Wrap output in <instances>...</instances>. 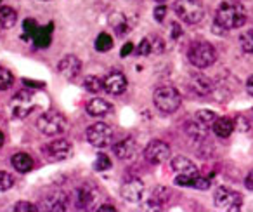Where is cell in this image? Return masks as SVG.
<instances>
[{"mask_svg": "<svg viewBox=\"0 0 253 212\" xmlns=\"http://www.w3.org/2000/svg\"><path fill=\"white\" fill-rule=\"evenodd\" d=\"M153 53V44L149 39H142L141 44H139L137 47V54L139 56H149V54Z\"/></svg>", "mask_w": 253, "mask_h": 212, "instance_id": "obj_31", "label": "cell"}, {"mask_svg": "<svg viewBox=\"0 0 253 212\" xmlns=\"http://www.w3.org/2000/svg\"><path fill=\"white\" fill-rule=\"evenodd\" d=\"M239 46L245 53L253 54V30H248V32L241 33L239 37Z\"/></svg>", "mask_w": 253, "mask_h": 212, "instance_id": "obj_24", "label": "cell"}, {"mask_svg": "<svg viewBox=\"0 0 253 212\" xmlns=\"http://www.w3.org/2000/svg\"><path fill=\"white\" fill-rule=\"evenodd\" d=\"M109 167H111V160H109V157L104 155V153H99L97 159H95V162H94V169L95 170H108Z\"/></svg>", "mask_w": 253, "mask_h": 212, "instance_id": "obj_29", "label": "cell"}, {"mask_svg": "<svg viewBox=\"0 0 253 212\" xmlns=\"http://www.w3.org/2000/svg\"><path fill=\"white\" fill-rule=\"evenodd\" d=\"M172 169L177 172V176H196V174H200L198 167L186 157H175L172 160Z\"/></svg>", "mask_w": 253, "mask_h": 212, "instance_id": "obj_15", "label": "cell"}, {"mask_svg": "<svg viewBox=\"0 0 253 212\" xmlns=\"http://www.w3.org/2000/svg\"><path fill=\"white\" fill-rule=\"evenodd\" d=\"M132 51H134V46H132L130 42H126L125 46L122 47V51H120V56H122V57H126L128 54L132 53Z\"/></svg>", "mask_w": 253, "mask_h": 212, "instance_id": "obj_34", "label": "cell"}, {"mask_svg": "<svg viewBox=\"0 0 253 212\" xmlns=\"http://www.w3.org/2000/svg\"><path fill=\"white\" fill-rule=\"evenodd\" d=\"M102 84H104L106 92H109L113 96H120L126 89V77L123 73H120V71H113L102 80Z\"/></svg>", "mask_w": 253, "mask_h": 212, "instance_id": "obj_13", "label": "cell"}, {"mask_svg": "<svg viewBox=\"0 0 253 212\" xmlns=\"http://www.w3.org/2000/svg\"><path fill=\"white\" fill-rule=\"evenodd\" d=\"M52 32H54V23H49V25H45V26H39L32 39L35 47H40V49L49 47L50 40H52Z\"/></svg>", "mask_w": 253, "mask_h": 212, "instance_id": "obj_16", "label": "cell"}, {"mask_svg": "<svg viewBox=\"0 0 253 212\" xmlns=\"http://www.w3.org/2000/svg\"><path fill=\"white\" fill-rule=\"evenodd\" d=\"M243 204V198L238 191L229 190V188H218L215 191V205L218 209H225V211H239Z\"/></svg>", "mask_w": 253, "mask_h": 212, "instance_id": "obj_7", "label": "cell"}, {"mask_svg": "<svg viewBox=\"0 0 253 212\" xmlns=\"http://www.w3.org/2000/svg\"><path fill=\"white\" fill-rule=\"evenodd\" d=\"M12 186H14V177L4 170H0V191H7Z\"/></svg>", "mask_w": 253, "mask_h": 212, "instance_id": "obj_28", "label": "cell"}, {"mask_svg": "<svg viewBox=\"0 0 253 212\" xmlns=\"http://www.w3.org/2000/svg\"><path fill=\"white\" fill-rule=\"evenodd\" d=\"M187 57H189V61L196 68H208L217 59V51L208 42H194L189 47Z\"/></svg>", "mask_w": 253, "mask_h": 212, "instance_id": "obj_2", "label": "cell"}, {"mask_svg": "<svg viewBox=\"0 0 253 212\" xmlns=\"http://www.w3.org/2000/svg\"><path fill=\"white\" fill-rule=\"evenodd\" d=\"M43 153L52 162H61V160L70 159L71 153H73V146L66 139H56V141H50L49 145H45Z\"/></svg>", "mask_w": 253, "mask_h": 212, "instance_id": "obj_9", "label": "cell"}, {"mask_svg": "<svg viewBox=\"0 0 253 212\" xmlns=\"http://www.w3.org/2000/svg\"><path fill=\"white\" fill-rule=\"evenodd\" d=\"M14 84V75L7 68H0V91H7Z\"/></svg>", "mask_w": 253, "mask_h": 212, "instance_id": "obj_26", "label": "cell"}, {"mask_svg": "<svg viewBox=\"0 0 253 212\" xmlns=\"http://www.w3.org/2000/svg\"><path fill=\"white\" fill-rule=\"evenodd\" d=\"M135 150H137V143L132 138H125L122 141H118L113 146V153L118 157L120 160H130L135 155Z\"/></svg>", "mask_w": 253, "mask_h": 212, "instance_id": "obj_14", "label": "cell"}, {"mask_svg": "<svg viewBox=\"0 0 253 212\" xmlns=\"http://www.w3.org/2000/svg\"><path fill=\"white\" fill-rule=\"evenodd\" d=\"M194 87H196L198 94H208L210 92V82L205 77H196L194 78Z\"/></svg>", "mask_w": 253, "mask_h": 212, "instance_id": "obj_30", "label": "cell"}, {"mask_svg": "<svg viewBox=\"0 0 253 212\" xmlns=\"http://www.w3.org/2000/svg\"><path fill=\"white\" fill-rule=\"evenodd\" d=\"M68 125V120L63 113L56 110L45 111L42 117L39 118V129L43 132L45 136H57L61 132H64Z\"/></svg>", "mask_w": 253, "mask_h": 212, "instance_id": "obj_5", "label": "cell"}, {"mask_svg": "<svg viewBox=\"0 0 253 212\" xmlns=\"http://www.w3.org/2000/svg\"><path fill=\"white\" fill-rule=\"evenodd\" d=\"M155 105L162 113H175L180 106V94L173 87H160L155 91Z\"/></svg>", "mask_w": 253, "mask_h": 212, "instance_id": "obj_3", "label": "cell"}, {"mask_svg": "<svg viewBox=\"0 0 253 212\" xmlns=\"http://www.w3.org/2000/svg\"><path fill=\"white\" fill-rule=\"evenodd\" d=\"M14 211L16 212H23V211H26V212H35L37 207L33 204H30V202H18V204L14 205Z\"/></svg>", "mask_w": 253, "mask_h": 212, "instance_id": "obj_32", "label": "cell"}, {"mask_svg": "<svg viewBox=\"0 0 253 212\" xmlns=\"http://www.w3.org/2000/svg\"><path fill=\"white\" fill-rule=\"evenodd\" d=\"M23 84L28 85V87H43L42 82H39V84H37L35 80H28V78H26V80H23Z\"/></svg>", "mask_w": 253, "mask_h": 212, "instance_id": "obj_36", "label": "cell"}, {"mask_svg": "<svg viewBox=\"0 0 253 212\" xmlns=\"http://www.w3.org/2000/svg\"><path fill=\"white\" fill-rule=\"evenodd\" d=\"M245 184H246V188H248L250 191H253V170L252 172L246 176V179H245Z\"/></svg>", "mask_w": 253, "mask_h": 212, "instance_id": "obj_35", "label": "cell"}, {"mask_svg": "<svg viewBox=\"0 0 253 212\" xmlns=\"http://www.w3.org/2000/svg\"><path fill=\"white\" fill-rule=\"evenodd\" d=\"M165 16H167V7H165V5H160V7L155 9L156 21H163V19H165Z\"/></svg>", "mask_w": 253, "mask_h": 212, "instance_id": "obj_33", "label": "cell"}, {"mask_svg": "<svg viewBox=\"0 0 253 212\" xmlns=\"http://www.w3.org/2000/svg\"><path fill=\"white\" fill-rule=\"evenodd\" d=\"M213 127V132L218 136V138H229L234 131V120L227 117H220V118H215V122L211 124Z\"/></svg>", "mask_w": 253, "mask_h": 212, "instance_id": "obj_18", "label": "cell"}, {"mask_svg": "<svg viewBox=\"0 0 253 212\" xmlns=\"http://www.w3.org/2000/svg\"><path fill=\"white\" fill-rule=\"evenodd\" d=\"M0 2H2V0H0Z\"/></svg>", "mask_w": 253, "mask_h": 212, "instance_id": "obj_42", "label": "cell"}, {"mask_svg": "<svg viewBox=\"0 0 253 212\" xmlns=\"http://www.w3.org/2000/svg\"><path fill=\"white\" fill-rule=\"evenodd\" d=\"M122 197L125 198L126 202H139L142 197H144V183L137 177H130L126 179L125 183L122 184Z\"/></svg>", "mask_w": 253, "mask_h": 212, "instance_id": "obj_11", "label": "cell"}, {"mask_svg": "<svg viewBox=\"0 0 253 212\" xmlns=\"http://www.w3.org/2000/svg\"><path fill=\"white\" fill-rule=\"evenodd\" d=\"M87 141L95 148H104L113 141V129L108 124H94L87 129Z\"/></svg>", "mask_w": 253, "mask_h": 212, "instance_id": "obj_6", "label": "cell"}, {"mask_svg": "<svg viewBox=\"0 0 253 212\" xmlns=\"http://www.w3.org/2000/svg\"><path fill=\"white\" fill-rule=\"evenodd\" d=\"M113 47V39L108 35V33H99L97 40H95V49L99 53H108Z\"/></svg>", "mask_w": 253, "mask_h": 212, "instance_id": "obj_23", "label": "cell"}, {"mask_svg": "<svg viewBox=\"0 0 253 212\" xmlns=\"http://www.w3.org/2000/svg\"><path fill=\"white\" fill-rule=\"evenodd\" d=\"M144 157L149 163H163L170 157V146L163 141H151L144 150Z\"/></svg>", "mask_w": 253, "mask_h": 212, "instance_id": "obj_10", "label": "cell"}, {"mask_svg": "<svg viewBox=\"0 0 253 212\" xmlns=\"http://www.w3.org/2000/svg\"><path fill=\"white\" fill-rule=\"evenodd\" d=\"M94 198H95L94 190H90L88 186L78 188L77 190V207L78 209H87L88 205L94 202Z\"/></svg>", "mask_w": 253, "mask_h": 212, "instance_id": "obj_20", "label": "cell"}, {"mask_svg": "<svg viewBox=\"0 0 253 212\" xmlns=\"http://www.w3.org/2000/svg\"><path fill=\"white\" fill-rule=\"evenodd\" d=\"M182 33V30H180L179 25H172V39H177V37Z\"/></svg>", "mask_w": 253, "mask_h": 212, "instance_id": "obj_37", "label": "cell"}, {"mask_svg": "<svg viewBox=\"0 0 253 212\" xmlns=\"http://www.w3.org/2000/svg\"><path fill=\"white\" fill-rule=\"evenodd\" d=\"M175 14L187 25H196L203 18V4L201 0H177L173 5Z\"/></svg>", "mask_w": 253, "mask_h": 212, "instance_id": "obj_4", "label": "cell"}, {"mask_svg": "<svg viewBox=\"0 0 253 212\" xmlns=\"http://www.w3.org/2000/svg\"><path fill=\"white\" fill-rule=\"evenodd\" d=\"M111 110H113V106L109 105L106 99L94 98L87 103V113L92 115V117H104V115H108Z\"/></svg>", "mask_w": 253, "mask_h": 212, "instance_id": "obj_17", "label": "cell"}, {"mask_svg": "<svg viewBox=\"0 0 253 212\" xmlns=\"http://www.w3.org/2000/svg\"><path fill=\"white\" fill-rule=\"evenodd\" d=\"M37 28H39V25L35 23V19H25V23H23V40H32Z\"/></svg>", "mask_w": 253, "mask_h": 212, "instance_id": "obj_27", "label": "cell"}, {"mask_svg": "<svg viewBox=\"0 0 253 212\" xmlns=\"http://www.w3.org/2000/svg\"><path fill=\"white\" fill-rule=\"evenodd\" d=\"M12 165H14V169L18 170V172L25 174V172H30L35 163H33L32 157L26 155V153H16V155L12 157Z\"/></svg>", "mask_w": 253, "mask_h": 212, "instance_id": "obj_19", "label": "cell"}, {"mask_svg": "<svg viewBox=\"0 0 253 212\" xmlns=\"http://www.w3.org/2000/svg\"><path fill=\"white\" fill-rule=\"evenodd\" d=\"M246 23V11L241 4L236 2H224L217 9L215 14V25L222 30H234Z\"/></svg>", "mask_w": 253, "mask_h": 212, "instance_id": "obj_1", "label": "cell"}, {"mask_svg": "<svg viewBox=\"0 0 253 212\" xmlns=\"http://www.w3.org/2000/svg\"><path fill=\"white\" fill-rule=\"evenodd\" d=\"M97 211H115V207L113 205H101Z\"/></svg>", "mask_w": 253, "mask_h": 212, "instance_id": "obj_39", "label": "cell"}, {"mask_svg": "<svg viewBox=\"0 0 253 212\" xmlns=\"http://www.w3.org/2000/svg\"><path fill=\"white\" fill-rule=\"evenodd\" d=\"M2 146H4V132L0 131V148H2Z\"/></svg>", "mask_w": 253, "mask_h": 212, "instance_id": "obj_40", "label": "cell"}, {"mask_svg": "<svg viewBox=\"0 0 253 212\" xmlns=\"http://www.w3.org/2000/svg\"><path fill=\"white\" fill-rule=\"evenodd\" d=\"M246 91H248L250 96H253V75L248 78V82H246Z\"/></svg>", "mask_w": 253, "mask_h": 212, "instance_id": "obj_38", "label": "cell"}, {"mask_svg": "<svg viewBox=\"0 0 253 212\" xmlns=\"http://www.w3.org/2000/svg\"><path fill=\"white\" fill-rule=\"evenodd\" d=\"M33 108H35V103H33V94L30 91L18 92L11 101V111L16 118H25L26 115L32 113Z\"/></svg>", "mask_w": 253, "mask_h": 212, "instance_id": "obj_8", "label": "cell"}, {"mask_svg": "<svg viewBox=\"0 0 253 212\" xmlns=\"http://www.w3.org/2000/svg\"><path fill=\"white\" fill-rule=\"evenodd\" d=\"M57 71H59L61 77L68 78V80H73V78H77L78 75H80L82 61L78 59L77 56H73V54H68L66 57H63V59L59 61Z\"/></svg>", "mask_w": 253, "mask_h": 212, "instance_id": "obj_12", "label": "cell"}, {"mask_svg": "<svg viewBox=\"0 0 253 212\" xmlns=\"http://www.w3.org/2000/svg\"><path fill=\"white\" fill-rule=\"evenodd\" d=\"M215 118H217V115H215L211 110H200L196 113V122H200V124L205 125V127H208V125L213 124Z\"/></svg>", "mask_w": 253, "mask_h": 212, "instance_id": "obj_25", "label": "cell"}, {"mask_svg": "<svg viewBox=\"0 0 253 212\" xmlns=\"http://www.w3.org/2000/svg\"><path fill=\"white\" fill-rule=\"evenodd\" d=\"M18 21V12L11 7H0V26L5 30L12 28Z\"/></svg>", "mask_w": 253, "mask_h": 212, "instance_id": "obj_21", "label": "cell"}, {"mask_svg": "<svg viewBox=\"0 0 253 212\" xmlns=\"http://www.w3.org/2000/svg\"><path fill=\"white\" fill-rule=\"evenodd\" d=\"M156 2H165V0H156Z\"/></svg>", "mask_w": 253, "mask_h": 212, "instance_id": "obj_41", "label": "cell"}, {"mask_svg": "<svg viewBox=\"0 0 253 212\" xmlns=\"http://www.w3.org/2000/svg\"><path fill=\"white\" fill-rule=\"evenodd\" d=\"M84 87H85V91H88V92H92V94H97L101 89H104V84H102V80L99 77H87L84 80Z\"/></svg>", "mask_w": 253, "mask_h": 212, "instance_id": "obj_22", "label": "cell"}]
</instances>
